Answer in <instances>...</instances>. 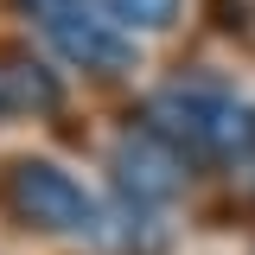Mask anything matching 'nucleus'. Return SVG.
Wrapping results in <instances>:
<instances>
[{
    "mask_svg": "<svg viewBox=\"0 0 255 255\" xmlns=\"http://www.w3.org/2000/svg\"><path fill=\"white\" fill-rule=\"evenodd\" d=\"M0 198H6V211L26 230H45V236H96V217H102L96 198L58 159H6Z\"/></svg>",
    "mask_w": 255,
    "mask_h": 255,
    "instance_id": "obj_1",
    "label": "nucleus"
},
{
    "mask_svg": "<svg viewBox=\"0 0 255 255\" xmlns=\"http://www.w3.org/2000/svg\"><path fill=\"white\" fill-rule=\"evenodd\" d=\"M109 172H115V185H122V198H134V204H166V198H179L191 179V153L185 147H172L166 134H153V128H128L122 140H115V153H109Z\"/></svg>",
    "mask_w": 255,
    "mask_h": 255,
    "instance_id": "obj_2",
    "label": "nucleus"
},
{
    "mask_svg": "<svg viewBox=\"0 0 255 255\" xmlns=\"http://www.w3.org/2000/svg\"><path fill=\"white\" fill-rule=\"evenodd\" d=\"M45 38H51V51L64 64H77V70H96V77H115L134 64V32H122L109 19V6L102 0H83V6H70L58 19H45Z\"/></svg>",
    "mask_w": 255,
    "mask_h": 255,
    "instance_id": "obj_3",
    "label": "nucleus"
},
{
    "mask_svg": "<svg viewBox=\"0 0 255 255\" xmlns=\"http://www.w3.org/2000/svg\"><path fill=\"white\" fill-rule=\"evenodd\" d=\"M64 102V83L51 64H38L32 51H0V109L19 115H51Z\"/></svg>",
    "mask_w": 255,
    "mask_h": 255,
    "instance_id": "obj_4",
    "label": "nucleus"
},
{
    "mask_svg": "<svg viewBox=\"0 0 255 255\" xmlns=\"http://www.w3.org/2000/svg\"><path fill=\"white\" fill-rule=\"evenodd\" d=\"M147 211H153V204L122 198L115 211H102V217H96V243H102L109 255H166V230H159Z\"/></svg>",
    "mask_w": 255,
    "mask_h": 255,
    "instance_id": "obj_5",
    "label": "nucleus"
},
{
    "mask_svg": "<svg viewBox=\"0 0 255 255\" xmlns=\"http://www.w3.org/2000/svg\"><path fill=\"white\" fill-rule=\"evenodd\" d=\"M102 6H109V19L122 32H166L185 0H102Z\"/></svg>",
    "mask_w": 255,
    "mask_h": 255,
    "instance_id": "obj_6",
    "label": "nucleus"
},
{
    "mask_svg": "<svg viewBox=\"0 0 255 255\" xmlns=\"http://www.w3.org/2000/svg\"><path fill=\"white\" fill-rule=\"evenodd\" d=\"M19 6H26L32 19L45 26V19H58V13H70V6H83V0H19Z\"/></svg>",
    "mask_w": 255,
    "mask_h": 255,
    "instance_id": "obj_7",
    "label": "nucleus"
}]
</instances>
